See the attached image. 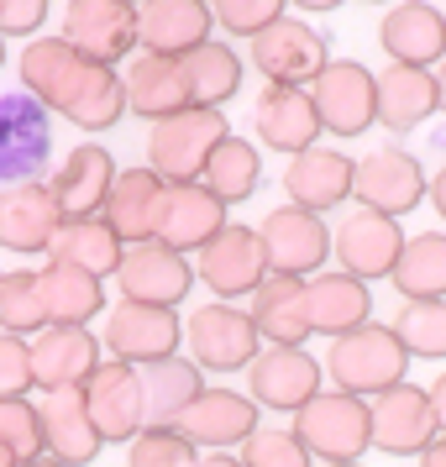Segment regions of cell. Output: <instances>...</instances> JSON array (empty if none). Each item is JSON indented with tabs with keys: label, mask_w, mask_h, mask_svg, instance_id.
<instances>
[{
	"label": "cell",
	"mask_w": 446,
	"mask_h": 467,
	"mask_svg": "<svg viewBox=\"0 0 446 467\" xmlns=\"http://www.w3.org/2000/svg\"><path fill=\"white\" fill-rule=\"evenodd\" d=\"M22 85L85 131H106L131 110L127 79H116L106 64H89L68 37H32V47H22Z\"/></svg>",
	"instance_id": "6da1fadb"
},
{
	"label": "cell",
	"mask_w": 446,
	"mask_h": 467,
	"mask_svg": "<svg viewBox=\"0 0 446 467\" xmlns=\"http://www.w3.org/2000/svg\"><path fill=\"white\" fill-rule=\"evenodd\" d=\"M404 368H410V352L404 341L394 337V326H358L347 337L331 341L326 352V373L337 383L341 394H358V400H373L383 389L404 383Z\"/></svg>",
	"instance_id": "7a4b0ae2"
},
{
	"label": "cell",
	"mask_w": 446,
	"mask_h": 467,
	"mask_svg": "<svg viewBox=\"0 0 446 467\" xmlns=\"http://www.w3.org/2000/svg\"><path fill=\"white\" fill-rule=\"evenodd\" d=\"M232 137L226 116L205 106H190L169 116V121H152L148 131V169L163 173V184H200V173L211 163V152Z\"/></svg>",
	"instance_id": "3957f363"
},
{
	"label": "cell",
	"mask_w": 446,
	"mask_h": 467,
	"mask_svg": "<svg viewBox=\"0 0 446 467\" xmlns=\"http://www.w3.org/2000/svg\"><path fill=\"white\" fill-rule=\"evenodd\" d=\"M295 436L320 462H358L373 446V420H368V404L358 394H341V389L326 394L320 389L316 400L295 415Z\"/></svg>",
	"instance_id": "277c9868"
},
{
	"label": "cell",
	"mask_w": 446,
	"mask_h": 467,
	"mask_svg": "<svg viewBox=\"0 0 446 467\" xmlns=\"http://www.w3.org/2000/svg\"><path fill=\"white\" fill-rule=\"evenodd\" d=\"M53 158V127H47V106L26 89H5L0 95V184H26L47 173Z\"/></svg>",
	"instance_id": "5b68a950"
},
{
	"label": "cell",
	"mask_w": 446,
	"mask_h": 467,
	"mask_svg": "<svg viewBox=\"0 0 446 467\" xmlns=\"http://www.w3.org/2000/svg\"><path fill=\"white\" fill-rule=\"evenodd\" d=\"M184 341H190V358L211 373H236V368H253V358L263 352L257 341V320L236 305H200L184 320Z\"/></svg>",
	"instance_id": "8992f818"
},
{
	"label": "cell",
	"mask_w": 446,
	"mask_h": 467,
	"mask_svg": "<svg viewBox=\"0 0 446 467\" xmlns=\"http://www.w3.org/2000/svg\"><path fill=\"white\" fill-rule=\"evenodd\" d=\"M310 100L331 137H362L379 121V74H368L358 58H331L326 74L310 85Z\"/></svg>",
	"instance_id": "52a82bcc"
},
{
	"label": "cell",
	"mask_w": 446,
	"mask_h": 467,
	"mask_svg": "<svg viewBox=\"0 0 446 467\" xmlns=\"http://www.w3.org/2000/svg\"><path fill=\"white\" fill-rule=\"evenodd\" d=\"M368 420H373V446L389 457H420L441 436L436 410H430V389H415V383H394V389L373 394Z\"/></svg>",
	"instance_id": "ba28073f"
},
{
	"label": "cell",
	"mask_w": 446,
	"mask_h": 467,
	"mask_svg": "<svg viewBox=\"0 0 446 467\" xmlns=\"http://www.w3.org/2000/svg\"><path fill=\"white\" fill-rule=\"evenodd\" d=\"M253 64L257 74L268 79V85H295V89H310L326 74V37H320L310 22H295V16H284L274 22L268 32H257L253 37Z\"/></svg>",
	"instance_id": "9c48e42d"
},
{
	"label": "cell",
	"mask_w": 446,
	"mask_h": 467,
	"mask_svg": "<svg viewBox=\"0 0 446 467\" xmlns=\"http://www.w3.org/2000/svg\"><path fill=\"white\" fill-rule=\"evenodd\" d=\"M179 341H184V320L173 316L169 305H142V299H121L106 316V347L110 358L121 362H163L179 358Z\"/></svg>",
	"instance_id": "30bf717a"
},
{
	"label": "cell",
	"mask_w": 446,
	"mask_h": 467,
	"mask_svg": "<svg viewBox=\"0 0 446 467\" xmlns=\"http://www.w3.org/2000/svg\"><path fill=\"white\" fill-rule=\"evenodd\" d=\"M85 400H89V415H95L106 441H137L148 431V404H142V373H137V362H121V358L100 362L85 379Z\"/></svg>",
	"instance_id": "8fae6325"
},
{
	"label": "cell",
	"mask_w": 446,
	"mask_h": 467,
	"mask_svg": "<svg viewBox=\"0 0 446 467\" xmlns=\"http://www.w3.org/2000/svg\"><path fill=\"white\" fill-rule=\"evenodd\" d=\"M263 253H268V268L274 274H295V278H316L326 268V253H331V236H326V221L316 211H299V205H278V211L263 215Z\"/></svg>",
	"instance_id": "7c38bea8"
},
{
	"label": "cell",
	"mask_w": 446,
	"mask_h": 467,
	"mask_svg": "<svg viewBox=\"0 0 446 467\" xmlns=\"http://www.w3.org/2000/svg\"><path fill=\"white\" fill-rule=\"evenodd\" d=\"M64 37L89 64L116 68V58H127L137 47V5H127V0H68Z\"/></svg>",
	"instance_id": "4fadbf2b"
},
{
	"label": "cell",
	"mask_w": 446,
	"mask_h": 467,
	"mask_svg": "<svg viewBox=\"0 0 446 467\" xmlns=\"http://www.w3.org/2000/svg\"><path fill=\"white\" fill-rule=\"evenodd\" d=\"M331 253H337L341 274L373 284V278L394 274V263H399V253H404V232H399L394 215L358 211V215H347L337 232H331Z\"/></svg>",
	"instance_id": "5bb4252c"
},
{
	"label": "cell",
	"mask_w": 446,
	"mask_h": 467,
	"mask_svg": "<svg viewBox=\"0 0 446 467\" xmlns=\"http://www.w3.org/2000/svg\"><path fill=\"white\" fill-rule=\"evenodd\" d=\"M362 211H379V215H410L420 205L430 184H425L420 163L410 158L404 148H379L358 163V184H352Z\"/></svg>",
	"instance_id": "9a60e30c"
},
{
	"label": "cell",
	"mask_w": 446,
	"mask_h": 467,
	"mask_svg": "<svg viewBox=\"0 0 446 467\" xmlns=\"http://www.w3.org/2000/svg\"><path fill=\"white\" fill-rule=\"evenodd\" d=\"M268 274H274V268H268V253H263V236L247 232V226H226L215 242L200 247V278H205V289L221 295V299L253 295Z\"/></svg>",
	"instance_id": "2e32d148"
},
{
	"label": "cell",
	"mask_w": 446,
	"mask_h": 467,
	"mask_svg": "<svg viewBox=\"0 0 446 467\" xmlns=\"http://www.w3.org/2000/svg\"><path fill=\"white\" fill-rule=\"evenodd\" d=\"M247 383H253L257 404L299 415L320 394V362L305 347H263L247 368Z\"/></svg>",
	"instance_id": "e0dca14e"
},
{
	"label": "cell",
	"mask_w": 446,
	"mask_h": 467,
	"mask_svg": "<svg viewBox=\"0 0 446 467\" xmlns=\"http://www.w3.org/2000/svg\"><path fill=\"white\" fill-rule=\"evenodd\" d=\"M37 420H43V451L68 467L95 462V451L106 446L100 425L89 415L85 389H53V394H43L37 400Z\"/></svg>",
	"instance_id": "ac0fdd59"
},
{
	"label": "cell",
	"mask_w": 446,
	"mask_h": 467,
	"mask_svg": "<svg viewBox=\"0 0 446 467\" xmlns=\"http://www.w3.org/2000/svg\"><path fill=\"white\" fill-rule=\"evenodd\" d=\"M64 226V211L43 179L0 190V247L5 253H47Z\"/></svg>",
	"instance_id": "d6986e66"
},
{
	"label": "cell",
	"mask_w": 446,
	"mask_h": 467,
	"mask_svg": "<svg viewBox=\"0 0 446 467\" xmlns=\"http://www.w3.org/2000/svg\"><path fill=\"white\" fill-rule=\"evenodd\" d=\"M215 11L205 0H142L137 5V47L163 53V58H184L194 47L211 43Z\"/></svg>",
	"instance_id": "ffe728a7"
},
{
	"label": "cell",
	"mask_w": 446,
	"mask_h": 467,
	"mask_svg": "<svg viewBox=\"0 0 446 467\" xmlns=\"http://www.w3.org/2000/svg\"><path fill=\"white\" fill-rule=\"evenodd\" d=\"M116 284H121V295H127V299H142V305H169V310H173L179 299L190 295L194 268H190V257H184V253H173V247H163V242L152 236V242H142V247H127Z\"/></svg>",
	"instance_id": "44dd1931"
},
{
	"label": "cell",
	"mask_w": 446,
	"mask_h": 467,
	"mask_svg": "<svg viewBox=\"0 0 446 467\" xmlns=\"http://www.w3.org/2000/svg\"><path fill=\"white\" fill-rule=\"evenodd\" d=\"M253 121H257L263 148L289 152V158L320 148L316 137L326 131V127H320L316 100H310V89H295V85H268V89H263V95H257Z\"/></svg>",
	"instance_id": "7402d4cb"
},
{
	"label": "cell",
	"mask_w": 446,
	"mask_h": 467,
	"mask_svg": "<svg viewBox=\"0 0 446 467\" xmlns=\"http://www.w3.org/2000/svg\"><path fill=\"white\" fill-rule=\"evenodd\" d=\"M226 226H232L226 221V205L205 184H169L163 190V211H158V242L163 247H173V253H200Z\"/></svg>",
	"instance_id": "603a6c76"
},
{
	"label": "cell",
	"mask_w": 446,
	"mask_h": 467,
	"mask_svg": "<svg viewBox=\"0 0 446 467\" xmlns=\"http://www.w3.org/2000/svg\"><path fill=\"white\" fill-rule=\"evenodd\" d=\"M110 184H116V158H110L100 142H79L68 152L58 173L47 179V190L58 200L64 221H85V215H100L110 200Z\"/></svg>",
	"instance_id": "cb8c5ba5"
},
{
	"label": "cell",
	"mask_w": 446,
	"mask_h": 467,
	"mask_svg": "<svg viewBox=\"0 0 446 467\" xmlns=\"http://www.w3.org/2000/svg\"><path fill=\"white\" fill-rule=\"evenodd\" d=\"M379 43L394 64L441 68L446 64V16L436 5H420V0L389 5V16L379 22Z\"/></svg>",
	"instance_id": "d4e9b609"
},
{
	"label": "cell",
	"mask_w": 446,
	"mask_h": 467,
	"mask_svg": "<svg viewBox=\"0 0 446 467\" xmlns=\"http://www.w3.org/2000/svg\"><path fill=\"white\" fill-rule=\"evenodd\" d=\"M253 305H247V316L257 320V331L268 347H299L305 337H316L310 331V284L295 274H268L257 284Z\"/></svg>",
	"instance_id": "484cf974"
},
{
	"label": "cell",
	"mask_w": 446,
	"mask_h": 467,
	"mask_svg": "<svg viewBox=\"0 0 446 467\" xmlns=\"http://www.w3.org/2000/svg\"><path fill=\"white\" fill-rule=\"evenodd\" d=\"M163 173L152 169H121L116 173V184H110V200L100 221H106L110 232L121 236L127 247H142L158 236V211H163Z\"/></svg>",
	"instance_id": "4316f807"
},
{
	"label": "cell",
	"mask_w": 446,
	"mask_h": 467,
	"mask_svg": "<svg viewBox=\"0 0 446 467\" xmlns=\"http://www.w3.org/2000/svg\"><path fill=\"white\" fill-rule=\"evenodd\" d=\"M352 184H358V163L337 148H310L299 152L295 163L284 169V190H289V205L299 211H331L341 200H352Z\"/></svg>",
	"instance_id": "83f0119b"
},
{
	"label": "cell",
	"mask_w": 446,
	"mask_h": 467,
	"mask_svg": "<svg viewBox=\"0 0 446 467\" xmlns=\"http://www.w3.org/2000/svg\"><path fill=\"white\" fill-rule=\"evenodd\" d=\"M100 368V341L89 337L85 326H47L43 337L32 341V373L37 389H85V379Z\"/></svg>",
	"instance_id": "f1b7e54d"
},
{
	"label": "cell",
	"mask_w": 446,
	"mask_h": 467,
	"mask_svg": "<svg viewBox=\"0 0 446 467\" xmlns=\"http://www.w3.org/2000/svg\"><path fill=\"white\" fill-rule=\"evenodd\" d=\"M179 431H184L194 446L247 441L257 431V400L253 394H236V389H205V394L179 415Z\"/></svg>",
	"instance_id": "f546056e"
},
{
	"label": "cell",
	"mask_w": 446,
	"mask_h": 467,
	"mask_svg": "<svg viewBox=\"0 0 446 467\" xmlns=\"http://www.w3.org/2000/svg\"><path fill=\"white\" fill-rule=\"evenodd\" d=\"M127 106L131 116L142 121H169L179 110H190V79H184V64L179 58H163V53H142L137 64L127 68Z\"/></svg>",
	"instance_id": "4dcf8cb0"
},
{
	"label": "cell",
	"mask_w": 446,
	"mask_h": 467,
	"mask_svg": "<svg viewBox=\"0 0 446 467\" xmlns=\"http://www.w3.org/2000/svg\"><path fill=\"white\" fill-rule=\"evenodd\" d=\"M441 110V85L436 68H410V64H389L379 74V127L389 131H410L420 127L425 116Z\"/></svg>",
	"instance_id": "1f68e13d"
},
{
	"label": "cell",
	"mask_w": 446,
	"mask_h": 467,
	"mask_svg": "<svg viewBox=\"0 0 446 467\" xmlns=\"http://www.w3.org/2000/svg\"><path fill=\"white\" fill-rule=\"evenodd\" d=\"M310 284V331L316 337H347V331H358L368 326V310H373V295H368V284L352 274H316L305 278Z\"/></svg>",
	"instance_id": "d6a6232c"
},
{
	"label": "cell",
	"mask_w": 446,
	"mask_h": 467,
	"mask_svg": "<svg viewBox=\"0 0 446 467\" xmlns=\"http://www.w3.org/2000/svg\"><path fill=\"white\" fill-rule=\"evenodd\" d=\"M121 257H127V242L110 232L100 215H85V221H64L53 247H47V263H74L95 278L121 274Z\"/></svg>",
	"instance_id": "836d02e7"
},
{
	"label": "cell",
	"mask_w": 446,
	"mask_h": 467,
	"mask_svg": "<svg viewBox=\"0 0 446 467\" xmlns=\"http://www.w3.org/2000/svg\"><path fill=\"white\" fill-rule=\"evenodd\" d=\"M142 404H148V425H179V415L190 410L205 389H200V362L194 358H163L142 362Z\"/></svg>",
	"instance_id": "e575fe53"
},
{
	"label": "cell",
	"mask_w": 446,
	"mask_h": 467,
	"mask_svg": "<svg viewBox=\"0 0 446 467\" xmlns=\"http://www.w3.org/2000/svg\"><path fill=\"white\" fill-rule=\"evenodd\" d=\"M43 299H47V326H89L100 316V278L74 268V263H47L43 268Z\"/></svg>",
	"instance_id": "d590c367"
},
{
	"label": "cell",
	"mask_w": 446,
	"mask_h": 467,
	"mask_svg": "<svg viewBox=\"0 0 446 467\" xmlns=\"http://www.w3.org/2000/svg\"><path fill=\"white\" fill-rule=\"evenodd\" d=\"M389 278L404 299H446V232L410 236Z\"/></svg>",
	"instance_id": "8d00e7d4"
},
{
	"label": "cell",
	"mask_w": 446,
	"mask_h": 467,
	"mask_svg": "<svg viewBox=\"0 0 446 467\" xmlns=\"http://www.w3.org/2000/svg\"><path fill=\"white\" fill-rule=\"evenodd\" d=\"M184 64V79H190V100L205 110H221L242 89V58H236L226 43H205L179 58Z\"/></svg>",
	"instance_id": "74e56055"
},
{
	"label": "cell",
	"mask_w": 446,
	"mask_h": 467,
	"mask_svg": "<svg viewBox=\"0 0 446 467\" xmlns=\"http://www.w3.org/2000/svg\"><path fill=\"white\" fill-rule=\"evenodd\" d=\"M257 179H263L257 148H253V142H242V137H226V142L211 152L205 173H200V184H205L221 205H242V200L257 190Z\"/></svg>",
	"instance_id": "f35d334b"
},
{
	"label": "cell",
	"mask_w": 446,
	"mask_h": 467,
	"mask_svg": "<svg viewBox=\"0 0 446 467\" xmlns=\"http://www.w3.org/2000/svg\"><path fill=\"white\" fill-rule=\"evenodd\" d=\"M0 331H11V337H43L47 331V299H43V274H32V268H16V274H5L0 284Z\"/></svg>",
	"instance_id": "ab89813d"
},
{
	"label": "cell",
	"mask_w": 446,
	"mask_h": 467,
	"mask_svg": "<svg viewBox=\"0 0 446 467\" xmlns=\"http://www.w3.org/2000/svg\"><path fill=\"white\" fill-rule=\"evenodd\" d=\"M394 337L410 358H446V299H404L394 316Z\"/></svg>",
	"instance_id": "60d3db41"
},
{
	"label": "cell",
	"mask_w": 446,
	"mask_h": 467,
	"mask_svg": "<svg viewBox=\"0 0 446 467\" xmlns=\"http://www.w3.org/2000/svg\"><path fill=\"white\" fill-rule=\"evenodd\" d=\"M127 467H200L194 441L179 425H148L127 451Z\"/></svg>",
	"instance_id": "b9f144b4"
},
{
	"label": "cell",
	"mask_w": 446,
	"mask_h": 467,
	"mask_svg": "<svg viewBox=\"0 0 446 467\" xmlns=\"http://www.w3.org/2000/svg\"><path fill=\"white\" fill-rule=\"evenodd\" d=\"M242 462L247 467H310V446L299 441L295 431L257 425L253 436L242 441Z\"/></svg>",
	"instance_id": "7bdbcfd3"
},
{
	"label": "cell",
	"mask_w": 446,
	"mask_h": 467,
	"mask_svg": "<svg viewBox=\"0 0 446 467\" xmlns=\"http://www.w3.org/2000/svg\"><path fill=\"white\" fill-rule=\"evenodd\" d=\"M284 5L289 0H211L215 22L226 26L232 37H247V43L257 32H268L274 22H284Z\"/></svg>",
	"instance_id": "ee69618b"
},
{
	"label": "cell",
	"mask_w": 446,
	"mask_h": 467,
	"mask_svg": "<svg viewBox=\"0 0 446 467\" xmlns=\"http://www.w3.org/2000/svg\"><path fill=\"white\" fill-rule=\"evenodd\" d=\"M0 441L16 451V462L43 457V420H37V404L0 400Z\"/></svg>",
	"instance_id": "f6af8a7d"
},
{
	"label": "cell",
	"mask_w": 446,
	"mask_h": 467,
	"mask_svg": "<svg viewBox=\"0 0 446 467\" xmlns=\"http://www.w3.org/2000/svg\"><path fill=\"white\" fill-rule=\"evenodd\" d=\"M37 383L32 373V347L11 331H0V400H26V389Z\"/></svg>",
	"instance_id": "bcb514c9"
},
{
	"label": "cell",
	"mask_w": 446,
	"mask_h": 467,
	"mask_svg": "<svg viewBox=\"0 0 446 467\" xmlns=\"http://www.w3.org/2000/svg\"><path fill=\"white\" fill-rule=\"evenodd\" d=\"M47 16V0H0V37H32Z\"/></svg>",
	"instance_id": "7dc6e473"
},
{
	"label": "cell",
	"mask_w": 446,
	"mask_h": 467,
	"mask_svg": "<svg viewBox=\"0 0 446 467\" xmlns=\"http://www.w3.org/2000/svg\"><path fill=\"white\" fill-rule=\"evenodd\" d=\"M430 410H436V425H441V436H446V373L430 383Z\"/></svg>",
	"instance_id": "c3c4849f"
},
{
	"label": "cell",
	"mask_w": 446,
	"mask_h": 467,
	"mask_svg": "<svg viewBox=\"0 0 446 467\" xmlns=\"http://www.w3.org/2000/svg\"><path fill=\"white\" fill-rule=\"evenodd\" d=\"M420 467H446V436H436V441L420 451Z\"/></svg>",
	"instance_id": "681fc988"
},
{
	"label": "cell",
	"mask_w": 446,
	"mask_h": 467,
	"mask_svg": "<svg viewBox=\"0 0 446 467\" xmlns=\"http://www.w3.org/2000/svg\"><path fill=\"white\" fill-rule=\"evenodd\" d=\"M430 205H436V215L446 221V169L436 173V179H430Z\"/></svg>",
	"instance_id": "f907efd6"
},
{
	"label": "cell",
	"mask_w": 446,
	"mask_h": 467,
	"mask_svg": "<svg viewBox=\"0 0 446 467\" xmlns=\"http://www.w3.org/2000/svg\"><path fill=\"white\" fill-rule=\"evenodd\" d=\"M289 5H299V11H337L347 0H289Z\"/></svg>",
	"instance_id": "816d5d0a"
},
{
	"label": "cell",
	"mask_w": 446,
	"mask_h": 467,
	"mask_svg": "<svg viewBox=\"0 0 446 467\" xmlns=\"http://www.w3.org/2000/svg\"><path fill=\"white\" fill-rule=\"evenodd\" d=\"M200 467H247V462H242V457H205Z\"/></svg>",
	"instance_id": "f5cc1de1"
},
{
	"label": "cell",
	"mask_w": 446,
	"mask_h": 467,
	"mask_svg": "<svg viewBox=\"0 0 446 467\" xmlns=\"http://www.w3.org/2000/svg\"><path fill=\"white\" fill-rule=\"evenodd\" d=\"M16 467H68V462H58V457H47V451H43V457H32V462H16Z\"/></svg>",
	"instance_id": "db71d44e"
},
{
	"label": "cell",
	"mask_w": 446,
	"mask_h": 467,
	"mask_svg": "<svg viewBox=\"0 0 446 467\" xmlns=\"http://www.w3.org/2000/svg\"><path fill=\"white\" fill-rule=\"evenodd\" d=\"M0 467H16V451H11L5 441H0Z\"/></svg>",
	"instance_id": "11a10c76"
},
{
	"label": "cell",
	"mask_w": 446,
	"mask_h": 467,
	"mask_svg": "<svg viewBox=\"0 0 446 467\" xmlns=\"http://www.w3.org/2000/svg\"><path fill=\"white\" fill-rule=\"evenodd\" d=\"M436 85H441V110H446V64L436 68Z\"/></svg>",
	"instance_id": "9f6ffc18"
},
{
	"label": "cell",
	"mask_w": 446,
	"mask_h": 467,
	"mask_svg": "<svg viewBox=\"0 0 446 467\" xmlns=\"http://www.w3.org/2000/svg\"><path fill=\"white\" fill-rule=\"evenodd\" d=\"M326 467H362V462H326Z\"/></svg>",
	"instance_id": "6f0895ef"
},
{
	"label": "cell",
	"mask_w": 446,
	"mask_h": 467,
	"mask_svg": "<svg viewBox=\"0 0 446 467\" xmlns=\"http://www.w3.org/2000/svg\"><path fill=\"white\" fill-rule=\"evenodd\" d=\"M0 64H5V37H0Z\"/></svg>",
	"instance_id": "680465c9"
},
{
	"label": "cell",
	"mask_w": 446,
	"mask_h": 467,
	"mask_svg": "<svg viewBox=\"0 0 446 467\" xmlns=\"http://www.w3.org/2000/svg\"><path fill=\"white\" fill-rule=\"evenodd\" d=\"M368 5H383V0H368Z\"/></svg>",
	"instance_id": "91938a15"
},
{
	"label": "cell",
	"mask_w": 446,
	"mask_h": 467,
	"mask_svg": "<svg viewBox=\"0 0 446 467\" xmlns=\"http://www.w3.org/2000/svg\"><path fill=\"white\" fill-rule=\"evenodd\" d=\"M127 5H142V0H127Z\"/></svg>",
	"instance_id": "94428289"
},
{
	"label": "cell",
	"mask_w": 446,
	"mask_h": 467,
	"mask_svg": "<svg viewBox=\"0 0 446 467\" xmlns=\"http://www.w3.org/2000/svg\"><path fill=\"white\" fill-rule=\"evenodd\" d=\"M0 284H5V274H0Z\"/></svg>",
	"instance_id": "6125c7cd"
},
{
	"label": "cell",
	"mask_w": 446,
	"mask_h": 467,
	"mask_svg": "<svg viewBox=\"0 0 446 467\" xmlns=\"http://www.w3.org/2000/svg\"><path fill=\"white\" fill-rule=\"evenodd\" d=\"M205 5H211V0H205Z\"/></svg>",
	"instance_id": "be15d7a7"
},
{
	"label": "cell",
	"mask_w": 446,
	"mask_h": 467,
	"mask_svg": "<svg viewBox=\"0 0 446 467\" xmlns=\"http://www.w3.org/2000/svg\"><path fill=\"white\" fill-rule=\"evenodd\" d=\"M441 16H446V11H441Z\"/></svg>",
	"instance_id": "e7e4bbea"
}]
</instances>
